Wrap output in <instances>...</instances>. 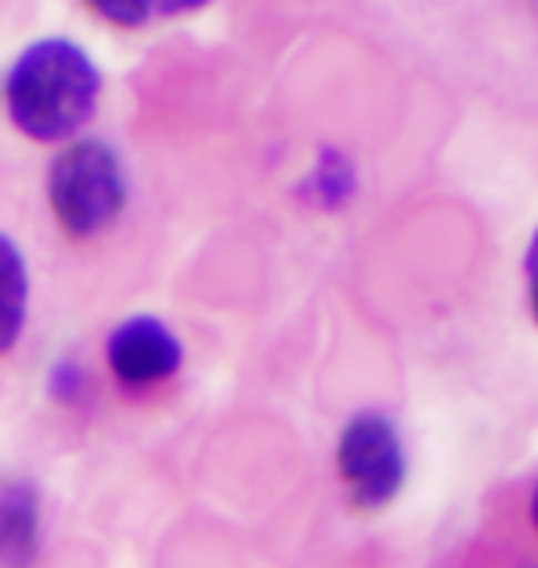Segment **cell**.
<instances>
[{
    "label": "cell",
    "mask_w": 538,
    "mask_h": 568,
    "mask_svg": "<svg viewBox=\"0 0 538 568\" xmlns=\"http://www.w3.org/2000/svg\"><path fill=\"white\" fill-rule=\"evenodd\" d=\"M8 115L30 141H67L93 119L100 71L82 44L67 38L33 41L4 78Z\"/></svg>",
    "instance_id": "6da1fadb"
},
{
    "label": "cell",
    "mask_w": 538,
    "mask_h": 568,
    "mask_svg": "<svg viewBox=\"0 0 538 568\" xmlns=\"http://www.w3.org/2000/svg\"><path fill=\"white\" fill-rule=\"evenodd\" d=\"M30 306V270L19 244L0 233V355L16 347L27 325Z\"/></svg>",
    "instance_id": "8992f818"
},
{
    "label": "cell",
    "mask_w": 538,
    "mask_h": 568,
    "mask_svg": "<svg viewBox=\"0 0 538 568\" xmlns=\"http://www.w3.org/2000/svg\"><path fill=\"white\" fill-rule=\"evenodd\" d=\"M41 554V503L27 480L0 484V568H33Z\"/></svg>",
    "instance_id": "5b68a950"
},
{
    "label": "cell",
    "mask_w": 538,
    "mask_h": 568,
    "mask_svg": "<svg viewBox=\"0 0 538 568\" xmlns=\"http://www.w3.org/2000/svg\"><path fill=\"white\" fill-rule=\"evenodd\" d=\"M354 181H358V174H354L351 159H343L336 148H325L311 181H306V192H311V200H317L322 207H339L354 192Z\"/></svg>",
    "instance_id": "ba28073f"
},
{
    "label": "cell",
    "mask_w": 538,
    "mask_h": 568,
    "mask_svg": "<svg viewBox=\"0 0 538 568\" xmlns=\"http://www.w3.org/2000/svg\"><path fill=\"white\" fill-rule=\"evenodd\" d=\"M78 388H82V377H78L74 366H60L55 369V399H74Z\"/></svg>",
    "instance_id": "9c48e42d"
},
{
    "label": "cell",
    "mask_w": 538,
    "mask_h": 568,
    "mask_svg": "<svg viewBox=\"0 0 538 568\" xmlns=\"http://www.w3.org/2000/svg\"><path fill=\"white\" fill-rule=\"evenodd\" d=\"M203 4H211V0H89V8H97L114 27H148L159 19L189 16Z\"/></svg>",
    "instance_id": "52a82bcc"
},
{
    "label": "cell",
    "mask_w": 538,
    "mask_h": 568,
    "mask_svg": "<svg viewBox=\"0 0 538 568\" xmlns=\"http://www.w3.org/2000/svg\"><path fill=\"white\" fill-rule=\"evenodd\" d=\"M181 339L166 322L152 314H136L108 336V366L125 388H152L181 369Z\"/></svg>",
    "instance_id": "277c9868"
},
{
    "label": "cell",
    "mask_w": 538,
    "mask_h": 568,
    "mask_svg": "<svg viewBox=\"0 0 538 568\" xmlns=\"http://www.w3.org/2000/svg\"><path fill=\"white\" fill-rule=\"evenodd\" d=\"M49 203L63 233L97 236L125 207V174L114 148L89 138L67 144L49 166Z\"/></svg>",
    "instance_id": "7a4b0ae2"
},
{
    "label": "cell",
    "mask_w": 538,
    "mask_h": 568,
    "mask_svg": "<svg viewBox=\"0 0 538 568\" xmlns=\"http://www.w3.org/2000/svg\"><path fill=\"white\" fill-rule=\"evenodd\" d=\"M339 476L358 509H384L406 484V450L392 417L365 410L351 417L336 447Z\"/></svg>",
    "instance_id": "3957f363"
}]
</instances>
